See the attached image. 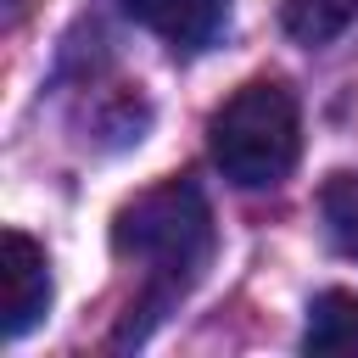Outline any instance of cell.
<instances>
[{"label": "cell", "mask_w": 358, "mask_h": 358, "mask_svg": "<svg viewBox=\"0 0 358 358\" xmlns=\"http://www.w3.org/2000/svg\"><path fill=\"white\" fill-rule=\"evenodd\" d=\"M0 280H6V341H17L22 330H34L50 308V263H45V246L22 229H6L0 235Z\"/></svg>", "instance_id": "3"}, {"label": "cell", "mask_w": 358, "mask_h": 358, "mask_svg": "<svg viewBox=\"0 0 358 358\" xmlns=\"http://www.w3.org/2000/svg\"><path fill=\"white\" fill-rule=\"evenodd\" d=\"M358 17V0H285V28L302 45H330Z\"/></svg>", "instance_id": "6"}, {"label": "cell", "mask_w": 358, "mask_h": 358, "mask_svg": "<svg viewBox=\"0 0 358 358\" xmlns=\"http://www.w3.org/2000/svg\"><path fill=\"white\" fill-rule=\"evenodd\" d=\"M123 11H129L140 28L162 34L168 45L196 50V45H207V39L224 28L229 0H123Z\"/></svg>", "instance_id": "4"}, {"label": "cell", "mask_w": 358, "mask_h": 358, "mask_svg": "<svg viewBox=\"0 0 358 358\" xmlns=\"http://www.w3.org/2000/svg\"><path fill=\"white\" fill-rule=\"evenodd\" d=\"M308 352H347L358 347V296L352 291H319L308 308Z\"/></svg>", "instance_id": "5"}, {"label": "cell", "mask_w": 358, "mask_h": 358, "mask_svg": "<svg viewBox=\"0 0 358 358\" xmlns=\"http://www.w3.org/2000/svg\"><path fill=\"white\" fill-rule=\"evenodd\" d=\"M112 252L145 268V285H151L145 308L185 296L213 257V213H207L201 190L185 179H168V185L134 196L112 224Z\"/></svg>", "instance_id": "1"}, {"label": "cell", "mask_w": 358, "mask_h": 358, "mask_svg": "<svg viewBox=\"0 0 358 358\" xmlns=\"http://www.w3.org/2000/svg\"><path fill=\"white\" fill-rule=\"evenodd\" d=\"M319 213H324L330 241H336L347 257H358V168L330 173V185H324V196H319Z\"/></svg>", "instance_id": "7"}, {"label": "cell", "mask_w": 358, "mask_h": 358, "mask_svg": "<svg viewBox=\"0 0 358 358\" xmlns=\"http://www.w3.org/2000/svg\"><path fill=\"white\" fill-rule=\"evenodd\" d=\"M207 151L218 173L241 190H268L296 168L302 151V117L296 95L280 78H252L241 84L213 117H207Z\"/></svg>", "instance_id": "2"}]
</instances>
